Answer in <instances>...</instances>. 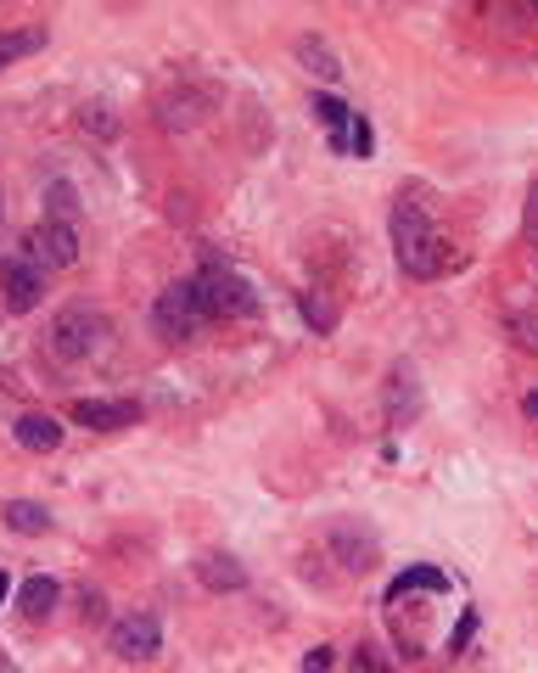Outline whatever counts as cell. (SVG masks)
<instances>
[{
	"label": "cell",
	"instance_id": "6da1fadb",
	"mask_svg": "<svg viewBox=\"0 0 538 673\" xmlns=\"http://www.w3.org/2000/svg\"><path fill=\"white\" fill-rule=\"evenodd\" d=\"M393 253H398V264H404V275H415V281H432V275H443V264H449V242H443L438 225L426 219L421 202L404 197V191H398V202H393Z\"/></svg>",
	"mask_w": 538,
	"mask_h": 673
},
{
	"label": "cell",
	"instance_id": "7a4b0ae2",
	"mask_svg": "<svg viewBox=\"0 0 538 673\" xmlns=\"http://www.w3.org/2000/svg\"><path fill=\"white\" fill-rule=\"evenodd\" d=\"M45 343H51V354H57L62 365L96 359L101 348H107V320H101V309H90V303H68V309H57Z\"/></svg>",
	"mask_w": 538,
	"mask_h": 673
},
{
	"label": "cell",
	"instance_id": "3957f363",
	"mask_svg": "<svg viewBox=\"0 0 538 673\" xmlns=\"http://www.w3.org/2000/svg\"><path fill=\"white\" fill-rule=\"evenodd\" d=\"M191 287H197V303H202V315H208V320H247V315H258V292L247 287L236 270H225V264H208Z\"/></svg>",
	"mask_w": 538,
	"mask_h": 673
},
{
	"label": "cell",
	"instance_id": "277c9868",
	"mask_svg": "<svg viewBox=\"0 0 538 673\" xmlns=\"http://www.w3.org/2000/svg\"><path fill=\"white\" fill-rule=\"evenodd\" d=\"M152 326H157L163 343H185V337H197V331L208 326V315H202V303H197V287H191V281H174V287L157 292Z\"/></svg>",
	"mask_w": 538,
	"mask_h": 673
},
{
	"label": "cell",
	"instance_id": "5b68a950",
	"mask_svg": "<svg viewBox=\"0 0 538 673\" xmlns=\"http://www.w3.org/2000/svg\"><path fill=\"white\" fill-rule=\"evenodd\" d=\"M107 645H113V657H124V662H152L157 645H163V629H157L152 612H129V617H118V623H113Z\"/></svg>",
	"mask_w": 538,
	"mask_h": 673
},
{
	"label": "cell",
	"instance_id": "8992f818",
	"mask_svg": "<svg viewBox=\"0 0 538 673\" xmlns=\"http://www.w3.org/2000/svg\"><path fill=\"white\" fill-rule=\"evenodd\" d=\"M29 258L40 270H68V264H79V230L57 225V219H40V225L29 230Z\"/></svg>",
	"mask_w": 538,
	"mask_h": 673
},
{
	"label": "cell",
	"instance_id": "52a82bcc",
	"mask_svg": "<svg viewBox=\"0 0 538 673\" xmlns=\"http://www.w3.org/2000/svg\"><path fill=\"white\" fill-rule=\"evenodd\" d=\"M40 292H45V270L34 258H6L0 264V298H6V309L29 315L34 303H40Z\"/></svg>",
	"mask_w": 538,
	"mask_h": 673
},
{
	"label": "cell",
	"instance_id": "ba28073f",
	"mask_svg": "<svg viewBox=\"0 0 538 673\" xmlns=\"http://www.w3.org/2000/svg\"><path fill=\"white\" fill-rule=\"evenodd\" d=\"M73 421L79 427H96V432H118V427H135L141 421V404L135 399H79L73 404Z\"/></svg>",
	"mask_w": 538,
	"mask_h": 673
},
{
	"label": "cell",
	"instance_id": "9c48e42d",
	"mask_svg": "<svg viewBox=\"0 0 538 673\" xmlns=\"http://www.w3.org/2000/svg\"><path fill=\"white\" fill-rule=\"evenodd\" d=\"M331 550L348 573H370L376 567V533L354 528V522H331Z\"/></svg>",
	"mask_w": 538,
	"mask_h": 673
},
{
	"label": "cell",
	"instance_id": "30bf717a",
	"mask_svg": "<svg viewBox=\"0 0 538 673\" xmlns=\"http://www.w3.org/2000/svg\"><path fill=\"white\" fill-rule=\"evenodd\" d=\"M197 578H202V589H213V595H225V589H247V567H241L236 556H225V550H202V556H197Z\"/></svg>",
	"mask_w": 538,
	"mask_h": 673
},
{
	"label": "cell",
	"instance_id": "8fae6325",
	"mask_svg": "<svg viewBox=\"0 0 538 673\" xmlns=\"http://www.w3.org/2000/svg\"><path fill=\"white\" fill-rule=\"evenodd\" d=\"M17 444L29 449V455H51V449L62 444V421L57 416H40V410H34V416H17Z\"/></svg>",
	"mask_w": 538,
	"mask_h": 673
},
{
	"label": "cell",
	"instance_id": "7c38bea8",
	"mask_svg": "<svg viewBox=\"0 0 538 673\" xmlns=\"http://www.w3.org/2000/svg\"><path fill=\"white\" fill-rule=\"evenodd\" d=\"M57 578H45V573H34V578H23V589H17V612L23 617H34V623H40V617H51V606H57Z\"/></svg>",
	"mask_w": 538,
	"mask_h": 673
},
{
	"label": "cell",
	"instance_id": "4fadbf2b",
	"mask_svg": "<svg viewBox=\"0 0 538 673\" xmlns=\"http://www.w3.org/2000/svg\"><path fill=\"white\" fill-rule=\"evenodd\" d=\"M415 410H421V393H415V371H410V365H398V371H393V387H387V416L404 427Z\"/></svg>",
	"mask_w": 538,
	"mask_h": 673
},
{
	"label": "cell",
	"instance_id": "5bb4252c",
	"mask_svg": "<svg viewBox=\"0 0 538 673\" xmlns=\"http://www.w3.org/2000/svg\"><path fill=\"white\" fill-rule=\"evenodd\" d=\"M298 62H309V73H320V79H342V62H337V51H331L326 40H314V34H303L298 45Z\"/></svg>",
	"mask_w": 538,
	"mask_h": 673
},
{
	"label": "cell",
	"instance_id": "9a60e30c",
	"mask_svg": "<svg viewBox=\"0 0 538 673\" xmlns=\"http://www.w3.org/2000/svg\"><path fill=\"white\" fill-rule=\"evenodd\" d=\"M314 118L331 129V146L342 152V146H348V129H354V113H348L337 96H314Z\"/></svg>",
	"mask_w": 538,
	"mask_h": 673
},
{
	"label": "cell",
	"instance_id": "2e32d148",
	"mask_svg": "<svg viewBox=\"0 0 538 673\" xmlns=\"http://www.w3.org/2000/svg\"><path fill=\"white\" fill-rule=\"evenodd\" d=\"M0 516H6V528H12V533H29V539L51 528V511H45V505H34V500H12Z\"/></svg>",
	"mask_w": 538,
	"mask_h": 673
},
{
	"label": "cell",
	"instance_id": "e0dca14e",
	"mask_svg": "<svg viewBox=\"0 0 538 673\" xmlns=\"http://www.w3.org/2000/svg\"><path fill=\"white\" fill-rule=\"evenodd\" d=\"M415 589H432V595H443V589H449V578H443L438 567H410V573L393 578V589H387V595H393V601H404V595H415Z\"/></svg>",
	"mask_w": 538,
	"mask_h": 673
},
{
	"label": "cell",
	"instance_id": "ac0fdd59",
	"mask_svg": "<svg viewBox=\"0 0 538 673\" xmlns=\"http://www.w3.org/2000/svg\"><path fill=\"white\" fill-rule=\"evenodd\" d=\"M45 45V29H17V34H0V68H12L17 57H34Z\"/></svg>",
	"mask_w": 538,
	"mask_h": 673
},
{
	"label": "cell",
	"instance_id": "d6986e66",
	"mask_svg": "<svg viewBox=\"0 0 538 673\" xmlns=\"http://www.w3.org/2000/svg\"><path fill=\"white\" fill-rule=\"evenodd\" d=\"M45 219H57V225H73V219H79V202H73L68 180H51V191H45Z\"/></svg>",
	"mask_w": 538,
	"mask_h": 673
},
{
	"label": "cell",
	"instance_id": "ffe728a7",
	"mask_svg": "<svg viewBox=\"0 0 538 673\" xmlns=\"http://www.w3.org/2000/svg\"><path fill=\"white\" fill-rule=\"evenodd\" d=\"M510 337H516V348H527V354H538V298L527 303L522 315L510 320Z\"/></svg>",
	"mask_w": 538,
	"mask_h": 673
},
{
	"label": "cell",
	"instance_id": "44dd1931",
	"mask_svg": "<svg viewBox=\"0 0 538 673\" xmlns=\"http://www.w3.org/2000/svg\"><path fill=\"white\" fill-rule=\"evenodd\" d=\"M303 315H309L320 331H331V326H337V309H331V303L320 298V292H303Z\"/></svg>",
	"mask_w": 538,
	"mask_h": 673
},
{
	"label": "cell",
	"instance_id": "7402d4cb",
	"mask_svg": "<svg viewBox=\"0 0 538 673\" xmlns=\"http://www.w3.org/2000/svg\"><path fill=\"white\" fill-rule=\"evenodd\" d=\"M354 673H393V668L382 662V651H376V645H359V651H354Z\"/></svg>",
	"mask_w": 538,
	"mask_h": 673
},
{
	"label": "cell",
	"instance_id": "603a6c76",
	"mask_svg": "<svg viewBox=\"0 0 538 673\" xmlns=\"http://www.w3.org/2000/svg\"><path fill=\"white\" fill-rule=\"evenodd\" d=\"M348 146H354L359 158H370V124L359 113H354V129H348Z\"/></svg>",
	"mask_w": 538,
	"mask_h": 673
},
{
	"label": "cell",
	"instance_id": "cb8c5ba5",
	"mask_svg": "<svg viewBox=\"0 0 538 673\" xmlns=\"http://www.w3.org/2000/svg\"><path fill=\"white\" fill-rule=\"evenodd\" d=\"M326 668H331V651L326 645H314L309 657H303V673H326Z\"/></svg>",
	"mask_w": 538,
	"mask_h": 673
},
{
	"label": "cell",
	"instance_id": "d4e9b609",
	"mask_svg": "<svg viewBox=\"0 0 538 673\" xmlns=\"http://www.w3.org/2000/svg\"><path fill=\"white\" fill-rule=\"evenodd\" d=\"M522 410H527V416L538 421V387H533V393H527V399H522Z\"/></svg>",
	"mask_w": 538,
	"mask_h": 673
},
{
	"label": "cell",
	"instance_id": "484cf974",
	"mask_svg": "<svg viewBox=\"0 0 538 673\" xmlns=\"http://www.w3.org/2000/svg\"><path fill=\"white\" fill-rule=\"evenodd\" d=\"M6 589H12V578H6V573H0V601H6Z\"/></svg>",
	"mask_w": 538,
	"mask_h": 673
},
{
	"label": "cell",
	"instance_id": "4316f807",
	"mask_svg": "<svg viewBox=\"0 0 538 673\" xmlns=\"http://www.w3.org/2000/svg\"><path fill=\"white\" fill-rule=\"evenodd\" d=\"M533 202H538V191H533Z\"/></svg>",
	"mask_w": 538,
	"mask_h": 673
}]
</instances>
